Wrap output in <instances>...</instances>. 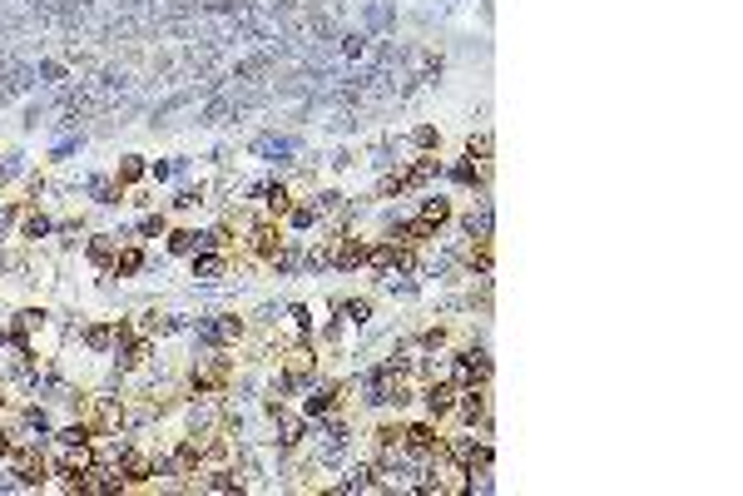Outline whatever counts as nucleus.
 Returning a JSON list of instances; mask_svg holds the SVG:
<instances>
[{"instance_id":"obj_1","label":"nucleus","mask_w":743,"mask_h":496,"mask_svg":"<svg viewBox=\"0 0 743 496\" xmlns=\"http://www.w3.org/2000/svg\"><path fill=\"white\" fill-rule=\"evenodd\" d=\"M451 372H456V387L486 382V377H491V358H486L481 347H471V353H461V358H456V367H451Z\"/></svg>"},{"instance_id":"obj_2","label":"nucleus","mask_w":743,"mask_h":496,"mask_svg":"<svg viewBox=\"0 0 743 496\" xmlns=\"http://www.w3.org/2000/svg\"><path fill=\"white\" fill-rule=\"evenodd\" d=\"M70 486H75V491H90V496H104V491H119L124 477H114V471H104V467H84Z\"/></svg>"},{"instance_id":"obj_3","label":"nucleus","mask_w":743,"mask_h":496,"mask_svg":"<svg viewBox=\"0 0 743 496\" xmlns=\"http://www.w3.org/2000/svg\"><path fill=\"white\" fill-rule=\"evenodd\" d=\"M238 333H243L238 318H223V313L199 318V338H203V343H238Z\"/></svg>"},{"instance_id":"obj_4","label":"nucleus","mask_w":743,"mask_h":496,"mask_svg":"<svg viewBox=\"0 0 743 496\" xmlns=\"http://www.w3.org/2000/svg\"><path fill=\"white\" fill-rule=\"evenodd\" d=\"M401 447L407 451H416V457H436V447H441V437H436V427H427V422H416V427H407L401 432Z\"/></svg>"},{"instance_id":"obj_5","label":"nucleus","mask_w":743,"mask_h":496,"mask_svg":"<svg viewBox=\"0 0 743 496\" xmlns=\"http://www.w3.org/2000/svg\"><path fill=\"white\" fill-rule=\"evenodd\" d=\"M45 471H50V467H45V457H40L35 447L15 457V482H20V486H40V482H45Z\"/></svg>"},{"instance_id":"obj_6","label":"nucleus","mask_w":743,"mask_h":496,"mask_svg":"<svg viewBox=\"0 0 743 496\" xmlns=\"http://www.w3.org/2000/svg\"><path fill=\"white\" fill-rule=\"evenodd\" d=\"M297 149V139H288V134H258L253 139V154L258 159H288Z\"/></svg>"},{"instance_id":"obj_7","label":"nucleus","mask_w":743,"mask_h":496,"mask_svg":"<svg viewBox=\"0 0 743 496\" xmlns=\"http://www.w3.org/2000/svg\"><path fill=\"white\" fill-rule=\"evenodd\" d=\"M461 417L466 422H486V392H481V382H471V387H461Z\"/></svg>"},{"instance_id":"obj_8","label":"nucleus","mask_w":743,"mask_h":496,"mask_svg":"<svg viewBox=\"0 0 743 496\" xmlns=\"http://www.w3.org/2000/svg\"><path fill=\"white\" fill-rule=\"evenodd\" d=\"M427 407H431V417H446V412L456 407V382H431L427 387Z\"/></svg>"},{"instance_id":"obj_9","label":"nucleus","mask_w":743,"mask_h":496,"mask_svg":"<svg viewBox=\"0 0 743 496\" xmlns=\"http://www.w3.org/2000/svg\"><path fill=\"white\" fill-rule=\"evenodd\" d=\"M362 20H367L372 30H392V25H396V10L387 5V0H367V5H362Z\"/></svg>"},{"instance_id":"obj_10","label":"nucleus","mask_w":743,"mask_h":496,"mask_svg":"<svg viewBox=\"0 0 743 496\" xmlns=\"http://www.w3.org/2000/svg\"><path fill=\"white\" fill-rule=\"evenodd\" d=\"M367 253H372V248L362 238H342V248H337V268H362Z\"/></svg>"},{"instance_id":"obj_11","label":"nucleus","mask_w":743,"mask_h":496,"mask_svg":"<svg viewBox=\"0 0 743 496\" xmlns=\"http://www.w3.org/2000/svg\"><path fill=\"white\" fill-rule=\"evenodd\" d=\"M367 258H372L377 268H407V263H412V253H407V248H396V243H381V248H372Z\"/></svg>"},{"instance_id":"obj_12","label":"nucleus","mask_w":743,"mask_h":496,"mask_svg":"<svg viewBox=\"0 0 743 496\" xmlns=\"http://www.w3.org/2000/svg\"><path fill=\"white\" fill-rule=\"evenodd\" d=\"M119 422H124V407H119V402H110V397H99V412H95V432H119Z\"/></svg>"},{"instance_id":"obj_13","label":"nucleus","mask_w":743,"mask_h":496,"mask_svg":"<svg viewBox=\"0 0 743 496\" xmlns=\"http://www.w3.org/2000/svg\"><path fill=\"white\" fill-rule=\"evenodd\" d=\"M466 234H471L476 243H481V238H491V199H481V209L466 219Z\"/></svg>"},{"instance_id":"obj_14","label":"nucleus","mask_w":743,"mask_h":496,"mask_svg":"<svg viewBox=\"0 0 743 496\" xmlns=\"http://www.w3.org/2000/svg\"><path fill=\"white\" fill-rule=\"evenodd\" d=\"M124 477L129 482H149L154 477V462H149L144 451H124Z\"/></svg>"},{"instance_id":"obj_15","label":"nucleus","mask_w":743,"mask_h":496,"mask_svg":"<svg viewBox=\"0 0 743 496\" xmlns=\"http://www.w3.org/2000/svg\"><path fill=\"white\" fill-rule=\"evenodd\" d=\"M253 194L268 203V214H288V189H283V184H258Z\"/></svg>"},{"instance_id":"obj_16","label":"nucleus","mask_w":743,"mask_h":496,"mask_svg":"<svg viewBox=\"0 0 743 496\" xmlns=\"http://www.w3.org/2000/svg\"><path fill=\"white\" fill-rule=\"evenodd\" d=\"M248 248L253 253H273V248H278V229H273V223H258V229L248 234Z\"/></svg>"},{"instance_id":"obj_17","label":"nucleus","mask_w":743,"mask_h":496,"mask_svg":"<svg viewBox=\"0 0 743 496\" xmlns=\"http://www.w3.org/2000/svg\"><path fill=\"white\" fill-rule=\"evenodd\" d=\"M372 486H377V471H372V467H352L347 482L337 486V491H372Z\"/></svg>"},{"instance_id":"obj_18","label":"nucleus","mask_w":743,"mask_h":496,"mask_svg":"<svg viewBox=\"0 0 743 496\" xmlns=\"http://www.w3.org/2000/svg\"><path fill=\"white\" fill-rule=\"evenodd\" d=\"M228 268V258H218V253H199L194 258V278H218Z\"/></svg>"},{"instance_id":"obj_19","label":"nucleus","mask_w":743,"mask_h":496,"mask_svg":"<svg viewBox=\"0 0 743 496\" xmlns=\"http://www.w3.org/2000/svg\"><path fill=\"white\" fill-rule=\"evenodd\" d=\"M446 219H451V203H446V199H427V203H421V223H431V229H436V223H446Z\"/></svg>"},{"instance_id":"obj_20","label":"nucleus","mask_w":743,"mask_h":496,"mask_svg":"<svg viewBox=\"0 0 743 496\" xmlns=\"http://www.w3.org/2000/svg\"><path fill=\"white\" fill-rule=\"evenodd\" d=\"M446 451H451V462L471 467V457H476V437H451V442H446Z\"/></svg>"},{"instance_id":"obj_21","label":"nucleus","mask_w":743,"mask_h":496,"mask_svg":"<svg viewBox=\"0 0 743 496\" xmlns=\"http://www.w3.org/2000/svg\"><path fill=\"white\" fill-rule=\"evenodd\" d=\"M203 491H238V477L233 471H208V477H199Z\"/></svg>"},{"instance_id":"obj_22","label":"nucleus","mask_w":743,"mask_h":496,"mask_svg":"<svg viewBox=\"0 0 743 496\" xmlns=\"http://www.w3.org/2000/svg\"><path fill=\"white\" fill-rule=\"evenodd\" d=\"M139 268H144V253H139V248H124V253L114 258V273H119V278H129V273H139Z\"/></svg>"},{"instance_id":"obj_23","label":"nucleus","mask_w":743,"mask_h":496,"mask_svg":"<svg viewBox=\"0 0 743 496\" xmlns=\"http://www.w3.org/2000/svg\"><path fill=\"white\" fill-rule=\"evenodd\" d=\"M337 313H342L347 323H367V318H372V303H362V298H357V303L342 298V303H337Z\"/></svg>"},{"instance_id":"obj_24","label":"nucleus","mask_w":743,"mask_h":496,"mask_svg":"<svg viewBox=\"0 0 743 496\" xmlns=\"http://www.w3.org/2000/svg\"><path fill=\"white\" fill-rule=\"evenodd\" d=\"M90 194H95L99 203H119V189H114L110 179H90Z\"/></svg>"},{"instance_id":"obj_25","label":"nucleus","mask_w":743,"mask_h":496,"mask_svg":"<svg viewBox=\"0 0 743 496\" xmlns=\"http://www.w3.org/2000/svg\"><path fill=\"white\" fill-rule=\"evenodd\" d=\"M144 358H149V343H129V347L119 353V367H139Z\"/></svg>"},{"instance_id":"obj_26","label":"nucleus","mask_w":743,"mask_h":496,"mask_svg":"<svg viewBox=\"0 0 743 496\" xmlns=\"http://www.w3.org/2000/svg\"><path fill=\"white\" fill-rule=\"evenodd\" d=\"M194 243H203V234H188V229H179V234H168V248L174 253H188Z\"/></svg>"},{"instance_id":"obj_27","label":"nucleus","mask_w":743,"mask_h":496,"mask_svg":"<svg viewBox=\"0 0 743 496\" xmlns=\"http://www.w3.org/2000/svg\"><path fill=\"white\" fill-rule=\"evenodd\" d=\"M84 343H90V347H110L114 333H110V327H84Z\"/></svg>"},{"instance_id":"obj_28","label":"nucleus","mask_w":743,"mask_h":496,"mask_svg":"<svg viewBox=\"0 0 743 496\" xmlns=\"http://www.w3.org/2000/svg\"><path fill=\"white\" fill-rule=\"evenodd\" d=\"M431 174H436V159H421V164H416V169L407 174V184H427Z\"/></svg>"},{"instance_id":"obj_29","label":"nucleus","mask_w":743,"mask_h":496,"mask_svg":"<svg viewBox=\"0 0 743 496\" xmlns=\"http://www.w3.org/2000/svg\"><path fill=\"white\" fill-rule=\"evenodd\" d=\"M45 234H50V219L30 214V219H25V238H45Z\"/></svg>"},{"instance_id":"obj_30","label":"nucleus","mask_w":743,"mask_h":496,"mask_svg":"<svg viewBox=\"0 0 743 496\" xmlns=\"http://www.w3.org/2000/svg\"><path fill=\"white\" fill-rule=\"evenodd\" d=\"M307 412H312V417H317V412H332V392H327V387L312 392V397H307Z\"/></svg>"},{"instance_id":"obj_31","label":"nucleus","mask_w":743,"mask_h":496,"mask_svg":"<svg viewBox=\"0 0 743 496\" xmlns=\"http://www.w3.org/2000/svg\"><path fill=\"white\" fill-rule=\"evenodd\" d=\"M342 55H352V60L367 55V35H347V40H342Z\"/></svg>"},{"instance_id":"obj_32","label":"nucleus","mask_w":743,"mask_h":496,"mask_svg":"<svg viewBox=\"0 0 743 496\" xmlns=\"http://www.w3.org/2000/svg\"><path fill=\"white\" fill-rule=\"evenodd\" d=\"M451 179H456V184H476V164H456Z\"/></svg>"},{"instance_id":"obj_33","label":"nucleus","mask_w":743,"mask_h":496,"mask_svg":"<svg viewBox=\"0 0 743 496\" xmlns=\"http://www.w3.org/2000/svg\"><path fill=\"white\" fill-rule=\"evenodd\" d=\"M476 154H481V159L491 154V139H486V134H481V139H471V159H476Z\"/></svg>"},{"instance_id":"obj_34","label":"nucleus","mask_w":743,"mask_h":496,"mask_svg":"<svg viewBox=\"0 0 743 496\" xmlns=\"http://www.w3.org/2000/svg\"><path fill=\"white\" fill-rule=\"evenodd\" d=\"M5 451H10V437H5V432H0V457H5Z\"/></svg>"}]
</instances>
